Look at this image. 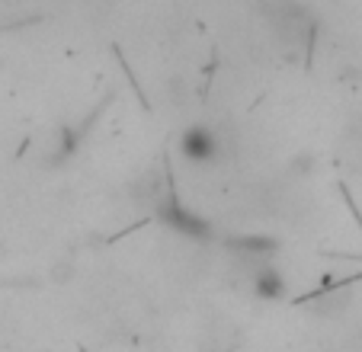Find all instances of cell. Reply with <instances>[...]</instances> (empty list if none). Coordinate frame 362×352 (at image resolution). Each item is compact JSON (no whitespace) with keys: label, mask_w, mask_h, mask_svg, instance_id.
Wrapping results in <instances>:
<instances>
[{"label":"cell","mask_w":362,"mask_h":352,"mask_svg":"<svg viewBox=\"0 0 362 352\" xmlns=\"http://www.w3.org/2000/svg\"><path fill=\"white\" fill-rule=\"evenodd\" d=\"M183 154L189 157V160H199V163H205V160H212L215 157V151H218V141H215V135L209 129H189L183 135Z\"/></svg>","instance_id":"obj_1"}]
</instances>
